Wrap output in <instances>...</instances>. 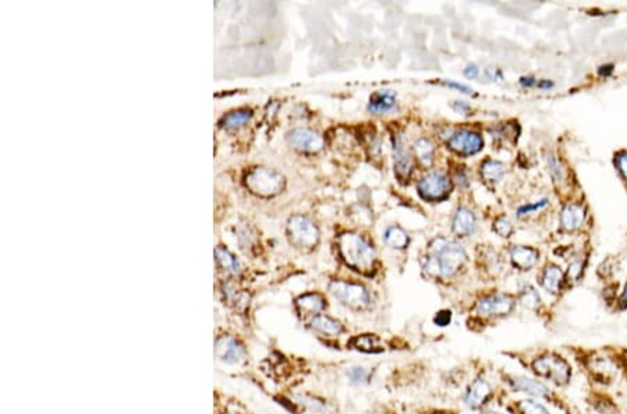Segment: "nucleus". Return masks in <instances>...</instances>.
<instances>
[{"mask_svg": "<svg viewBox=\"0 0 627 414\" xmlns=\"http://www.w3.org/2000/svg\"><path fill=\"white\" fill-rule=\"evenodd\" d=\"M466 261L467 254L458 242L436 238L426 247L422 268L433 278H452Z\"/></svg>", "mask_w": 627, "mask_h": 414, "instance_id": "1", "label": "nucleus"}, {"mask_svg": "<svg viewBox=\"0 0 627 414\" xmlns=\"http://www.w3.org/2000/svg\"><path fill=\"white\" fill-rule=\"evenodd\" d=\"M338 249L342 260L351 269L364 275L375 271L376 253L364 236L356 231L342 233L338 239Z\"/></svg>", "mask_w": 627, "mask_h": 414, "instance_id": "2", "label": "nucleus"}, {"mask_svg": "<svg viewBox=\"0 0 627 414\" xmlns=\"http://www.w3.org/2000/svg\"><path fill=\"white\" fill-rule=\"evenodd\" d=\"M531 371L557 388H566L573 378V367L556 351H544L531 362Z\"/></svg>", "mask_w": 627, "mask_h": 414, "instance_id": "3", "label": "nucleus"}, {"mask_svg": "<svg viewBox=\"0 0 627 414\" xmlns=\"http://www.w3.org/2000/svg\"><path fill=\"white\" fill-rule=\"evenodd\" d=\"M244 183L253 194L269 198L278 196L285 189V177L275 169L258 166L245 174Z\"/></svg>", "mask_w": 627, "mask_h": 414, "instance_id": "4", "label": "nucleus"}, {"mask_svg": "<svg viewBox=\"0 0 627 414\" xmlns=\"http://www.w3.org/2000/svg\"><path fill=\"white\" fill-rule=\"evenodd\" d=\"M286 233L289 242L298 250L309 251L320 242V229L305 215H293L287 220Z\"/></svg>", "mask_w": 627, "mask_h": 414, "instance_id": "5", "label": "nucleus"}, {"mask_svg": "<svg viewBox=\"0 0 627 414\" xmlns=\"http://www.w3.org/2000/svg\"><path fill=\"white\" fill-rule=\"evenodd\" d=\"M329 291L338 302L351 310H364L371 303L369 291L360 283L332 280L329 283Z\"/></svg>", "mask_w": 627, "mask_h": 414, "instance_id": "6", "label": "nucleus"}, {"mask_svg": "<svg viewBox=\"0 0 627 414\" xmlns=\"http://www.w3.org/2000/svg\"><path fill=\"white\" fill-rule=\"evenodd\" d=\"M417 190L422 200L438 203L446 200L451 196L453 185L446 174L441 172H432L424 176L418 182Z\"/></svg>", "mask_w": 627, "mask_h": 414, "instance_id": "7", "label": "nucleus"}, {"mask_svg": "<svg viewBox=\"0 0 627 414\" xmlns=\"http://www.w3.org/2000/svg\"><path fill=\"white\" fill-rule=\"evenodd\" d=\"M516 306V300L509 294L495 293L482 298L477 303V313L482 317H505L509 315Z\"/></svg>", "mask_w": 627, "mask_h": 414, "instance_id": "8", "label": "nucleus"}, {"mask_svg": "<svg viewBox=\"0 0 627 414\" xmlns=\"http://www.w3.org/2000/svg\"><path fill=\"white\" fill-rule=\"evenodd\" d=\"M286 140L294 149L305 154L320 152L325 145V140L318 132L304 127L290 130Z\"/></svg>", "mask_w": 627, "mask_h": 414, "instance_id": "9", "label": "nucleus"}, {"mask_svg": "<svg viewBox=\"0 0 627 414\" xmlns=\"http://www.w3.org/2000/svg\"><path fill=\"white\" fill-rule=\"evenodd\" d=\"M448 147L463 156H470L484 148V140L478 133L469 130H458L448 138Z\"/></svg>", "mask_w": 627, "mask_h": 414, "instance_id": "10", "label": "nucleus"}, {"mask_svg": "<svg viewBox=\"0 0 627 414\" xmlns=\"http://www.w3.org/2000/svg\"><path fill=\"white\" fill-rule=\"evenodd\" d=\"M215 356L227 364H240L245 360V349L233 336L223 335L215 342Z\"/></svg>", "mask_w": 627, "mask_h": 414, "instance_id": "11", "label": "nucleus"}, {"mask_svg": "<svg viewBox=\"0 0 627 414\" xmlns=\"http://www.w3.org/2000/svg\"><path fill=\"white\" fill-rule=\"evenodd\" d=\"M511 386L522 393H526L531 397L537 399H545V400H553L555 399V392L545 385L542 381L533 380L524 375H513L509 378Z\"/></svg>", "mask_w": 627, "mask_h": 414, "instance_id": "12", "label": "nucleus"}, {"mask_svg": "<svg viewBox=\"0 0 627 414\" xmlns=\"http://www.w3.org/2000/svg\"><path fill=\"white\" fill-rule=\"evenodd\" d=\"M491 397H492L491 384L484 378H477L469 386L466 396H464V403L467 404V407L477 410V408H481L484 404H486Z\"/></svg>", "mask_w": 627, "mask_h": 414, "instance_id": "13", "label": "nucleus"}, {"mask_svg": "<svg viewBox=\"0 0 627 414\" xmlns=\"http://www.w3.org/2000/svg\"><path fill=\"white\" fill-rule=\"evenodd\" d=\"M300 317H316L327 307L324 296L320 293H305L294 300Z\"/></svg>", "mask_w": 627, "mask_h": 414, "instance_id": "14", "label": "nucleus"}, {"mask_svg": "<svg viewBox=\"0 0 627 414\" xmlns=\"http://www.w3.org/2000/svg\"><path fill=\"white\" fill-rule=\"evenodd\" d=\"M393 165L398 179L400 182L409 180V177L413 172V162L403 145L400 136H396L393 140Z\"/></svg>", "mask_w": 627, "mask_h": 414, "instance_id": "15", "label": "nucleus"}, {"mask_svg": "<svg viewBox=\"0 0 627 414\" xmlns=\"http://www.w3.org/2000/svg\"><path fill=\"white\" fill-rule=\"evenodd\" d=\"M395 107H396V92H393L391 90L373 92L368 102V110L375 114L391 112Z\"/></svg>", "mask_w": 627, "mask_h": 414, "instance_id": "16", "label": "nucleus"}, {"mask_svg": "<svg viewBox=\"0 0 627 414\" xmlns=\"http://www.w3.org/2000/svg\"><path fill=\"white\" fill-rule=\"evenodd\" d=\"M511 258L516 268L522 271L531 269L539 260V254L537 250L526 246H515L511 250Z\"/></svg>", "mask_w": 627, "mask_h": 414, "instance_id": "17", "label": "nucleus"}, {"mask_svg": "<svg viewBox=\"0 0 627 414\" xmlns=\"http://www.w3.org/2000/svg\"><path fill=\"white\" fill-rule=\"evenodd\" d=\"M586 219L584 208L577 204H569L563 208L560 214V223L566 230H577L583 226Z\"/></svg>", "mask_w": 627, "mask_h": 414, "instance_id": "18", "label": "nucleus"}, {"mask_svg": "<svg viewBox=\"0 0 627 414\" xmlns=\"http://www.w3.org/2000/svg\"><path fill=\"white\" fill-rule=\"evenodd\" d=\"M309 328L325 336H338L345 331L342 322H339L338 320H333L328 315H321V314L311 318Z\"/></svg>", "mask_w": 627, "mask_h": 414, "instance_id": "19", "label": "nucleus"}, {"mask_svg": "<svg viewBox=\"0 0 627 414\" xmlns=\"http://www.w3.org/2000/svg\"><path fill=\"white\" fill-rule=\"evenodd\" d=\"M566 283V276L562 272L557 265H548L541 276L542 287L552 294H556L562 290L563 284Z\"/></svg>", "mask_w": 627, "mask_h": 414, "instance_id": "20", "label": "nucleus"}, {"mask_svg": "<svg viewBox=\"0 0 627 414\" xmlns=\"http://www.w3.org/2000/svg\"><path fill=\"white\" fill-rule=\"evenodd\" d=\"M477 227V219L469 208H459L453 218V231L459 236H470Z\"/></svg>", "mask_w": 627, "mask_h": 414, "instance_id": "21", "label": "nucleus"}, {"mask_svg": "<svg viewBox=\"0 0 627 414\" xmlns=\"http://www.w3.org/2000/svg\"><path fill=\"white\" fill-rule=\"evenodd\" d=\"M251 119H253V112L249 109H238L225 114L219 121V126L227 132H234L245 126Z\"/></svg>", "mask_w": 627, "mask_h": 414, "instance_id": "22", "label": "nucleus"}, {"mask_svg": "<svg viewBox=\"0 0 627 414\" xmlns=\"http://www.w3.org/2000/svg\"><path fill=\"white\" fill-rule=\"evenodd\" d=\"M384 240L389 247H392L395 250H403L410 243V238H409L407 231H404V229H402L400 226L388 227L384 233Z\"/></svg>", "mask_w": 627, "mask_h": 414, "instance_id": "23", "label": "nucleus"}, {"mask_svg": "<svg viewBox=\"0 0 627 414\" xmlns=\"http://www.w3.org/2000/svg\"><path fill=\"white\" fill-rule=\"evenodd\" d=\"M349 344L356 349V350H360V351H364V353H380L382 351V346H381V342H380V338L376 336V335H358V336H354Z\"/></svg>", "mask_w": 627, "mask_h": 414, "instance_id": "24", "label": "nucleus"}, {"mask_svg": "<svg viewBox=\"0 0 627 414\" xmlns=\"http://www.w3.org/2000/svg\"><path fill=\"white\" fill-rule=\"evenodd\" d=\"M215 257H216V261H218L219 267L222 269H225L227 273H230L233 276H238L241 273V268H240V264H238L237 258L227 249H225L222 246L216 247Z\"/></svg>", "mask_w": 627, "mask_h": 414, "instance_id": "25", "label": "nucleus"}, {"mask_svg": "<svg viewBox=\"0 0 627 414\" xmlns=\"http://www.w3.org/2000/svg\"><path fill=\"white\" fill-rule=\"evenodd\" d=\"M415 158L424 165V166H431L433 163V154H435V147L431 140L428 138H420L414 143L413 145Z\"/></svg>", "mask_w": 627, "mask_h": 414, "instance_id": "26", "label": "nucleus"}, {"mask_svg": "<svg viewBox=\"0 0 627 414\" xmlns=\"http://www.w3.org/2000/svg\"><path fill=\"white\" fill-rule=\"evenodd\" d=\"M506 173V165L502 163L499 161H492L488 159L482 163L481 166V174L485 180L488 182H497Z\"/></svg>", "mask_w": 627, "mask_h": 414, "instance_id": "27", "label": "nucleus"}, {"mask_svg": "<svg viewBox=\"0 0 627 414\" xmlns=\"http://www.w3.org/2000/svg\"><path fill=\"white\" fill-rule=\"evenodd\" d=\"M517 414H552L542 403H538L534 399H523L516 402Z\"/></svg>", "mask_w": 627, "mask_h": 414, "instance_id": "28", "label": "nucleus"}, {"mask_svg": "<svg viewBox=\"0 0 627 414\" xmlns=\"http://www.w3.org/2000/svg\"><path fill=\"white\" fill-rule=\"evenodd\" d=\"M519 302H520V304L523 307H526L528 310H535L539 306V303H541V298H539L538 291L533 286H526L520 291Z\"/></svg>", "mask_w": 627, "mask_h": 414, "instance_id": "29", "label": "nucleus"}, {"mask_svg": "<svg viewBox=\"0 0 627 414\" xmlns=\"http://www.w3.org/2000/svg\"><path fill=\"white\" fill-rule=\"evenodd\" d=\"M347 377H349V380H350L353 384L362 385V384H367V382H368V380H369V373H368V370L364 369V367H353V369L349 370Z\"/></svg>", "mask_w": 627, "mask_h": 414, "instance_id": "30", "label": "nucleus"}, {"mask_svg": "<svg viewBox=\"0 0 627 414\" xmlns=\"http://www.w3.org/2000/svg\"><path fill=\"white\" fill-rule=\"evenodd\" d=\"M613 351H615L616 354L613 356V354L609 353L610 359L616 363L617 369H621V371L624 373V375H626V378H627V349H620L619 351H616V349H613Z\"/></svg>", "mask_w": 627, "mask_h": 414, "instance_id": "31", "label": "nucleus"}, {"mask_svg": "<svg viewBox=\"0 0 627 414\" xmlns=\"http://www.w3.org/2000/svg\"><path fill=\"white\" fill-rule=\"evenodd\" d=\"M493 230H495L499 236H502V238H509V236H511L512 231H513V227H512V225H511L509 220H506V219H504V218H500V219H497V220L495 222Z\"/></svg>", "mask_w": 627, "mask_h": 414, "instance_id": "32", "label": "nucleus"}, {"mask_svg": "<svg viewBox=\"0 0 627 414\" xmlns=\"http://www.w3.org/2000/svg\"><path fill=\"white\" fill-rule=\"evenodd\" d=\"M452 322V311L451 310H441V311H438L433 317V324L436 327H441V328H445L448 327L449 324Z\"/></svg>", "mask_w": 627, "mask_h": 414, "instance_id": "33", "label": "nucleus"}, {"mask_svg": "<svg viewBox=\"0 0 627 414\" xmlns=\"http://www.w3.org/2000/svg\"><path fill=\"white\" fill-rule=\"evenodd\" d=\"M548 165H549V169H551V173L553 174V177H556V179H562V169H560V165L557 162V159L555 156H548Z\"/></svg>", "mask_w": 627, "mask_h": 414, "instance_id": "34", "label": "nucleus"}, {"mask_svg": "<svg viewBox=\"0 0 627 414\" xmlns=\"http://www.w3.org/2000/svg\"><path fill=\"white\" fill-rule=\"evenodd\" d=\"M546 204H548V200L544 198V200H541V201H538V203H535V204L524 205V207L519 208V216L526 215V214H528V212H531V211H537V209H539V208H544Z\"/></svg>", "mask_w": 627, "mask_h": 414, "instance_id": "35", "label": "nucleus"}, {"mask_svg": "<svg viewBox=\"0 0 627 414\" xmlns=\"http://www.w3.org/2000/svg\"><path fill=\"white\" fill-rule=\"evenodd\" d=\"M616 165H617L621 176L627 180V152H621L617 155Z\"/></svg>", "mask_w": 627, "mask_h": 414, "instance_id": "36", "label": "nucleus"}, {"mask_svg": "<svg viewBox=\"0 0 627 414\" xmlns=\"http://www.w3.org/2000/svg\"><path fill=\"white\" fill-rule=\"evenodd\" d=\"M442 83H444V85H446L449 88H455V90H458V91H460L463 94H473V88H470V87H467L464 84H459V83L448 81V80H444Z\"/></svg>", "mask_w": 627, "mask_h": 414, "instance_id": "37", "label": "nucleus"}, {"mask_svg": "<svg viewBox=\"0 0 627 414\" xmlns=\"http://www.w3.org/2000/svg\"><path fill=\"white\" fill-rule=\"evenodd\" d=\"M464 76L470 80H474L480 76V69L475 66V65H469L466 69H464Z\"/></svg>", "mask_w": 627, "mask_h": 414, "instance_id": "38", "label": "nucleus"}, {"mask_svg": "<svg viewBox=\"0 0 627 414\" xmlns=\"http://www.w3.org/2000/svg\"><path fill=\"white\" fill-rule=\"evenodd\" d=\"M617 307H619V310H627V283L624 286V290L620 294L619 302H617Z\"/></svg>", "mask_w": 627, "mask_h": 414, "instance_id": "39", "label": "nucleus"}, {"mask_svg": "<svg viewBox=\"0 0 627 414\" xmlns=\"http://www.w3.org/2000/svg\"><path fill=\"white\" fill-rule=\"evenodd\" d=\"M453 109H455L458 113L467 114V112L470 110V106H469L466 102H463V101H456V102L453 103Z\"/></svg>", "mask_w": 627, "mask_h": 414, "instance_id": "40", "label": "nucleus"}, {"mask_svg": "<svg viewBox=\"0 0 627 414\" xmlns=\"http://www.w3.org/2000/svg\"><path fill=\"white\" fill-rule=\"evenodd\" d=\"M520 84H522L523 87H527V88H530V87L535 85V84H537V81H535L533 77H522V80H520Z\"/></svg>", "mask_w": 627, "mask_h": 414, "instance_id": "41", "label": "nucleus"}, {"mask_svg": "<svg viewBox=\"0 0 627 414\" xmlns=\"http://www.w3.org/2000/svg\"><path fill=\"white\" fill-rule=\"evenodd\" d=\"M612 72H613V66H612V65L602 66V68L599 69V74H601V76H609V74H612Z\"/></svg>", "mask_w": 627, "mask_h": 414, "instance_id": "42", "label": "nucleus"}, {"mask_svg": "<svg viewBox=\"0 0 627 414\" xmlns=\"http://www.w3.org/2000/svg\"><path fill=\"white\" fill-rule=\"evenodd\" d=\"M537 85H538V88L545 90V88H551L553 84L551 81H539V83H537Z\"/></svg>", "mask_w": 627, "mask_h": 414, "instance_id": "43", "label": "nucleus"}, {"mask_svg": "<svg viewBox=\"0 0 627 414\" xmlns=\"http://www.w3.org/2000/svg\"><path fill=\"white\" fill-rule=\"evenodd\" d=\"M482 414H500V413H497V411H485Z\"/></svg>", "mask_w": 627, "mask_h": 414, "instance_id": "44", "label": "nucleus"}]
</instances>
